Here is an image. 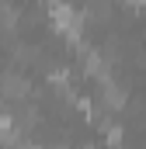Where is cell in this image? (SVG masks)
<instances>
[{
    "instance_id": "1",
    "label": "cell",
    "mask_w": 146,
    "mask_h": 149,
    "mask_svg": "<svg viewBox=\"0 0 146 149\" xmlns=\"http://www.w3.org/2000/svg\"><path fill=\"white\" fill-rule=\"evenodd\" d=\"M52 21H56V28H59L63 35H77V14H73V7L56 3V7H52Z\"/></svg>"
},
{
    "instance_id": "2",
    "label": "cell",
    "mask_w": 146,
    "mask_h": 149,
    "mask_svg": "<svg viewBox=\"0 0 146 149\" xmlns=\"http://www.w3.org/2000/svg\"><path fill=\"white\" fill-rule=\"evenodd\" d=\"M129 3H136V7H143V3H146V0H129Z\"/></svg>"
}]
</instances>
